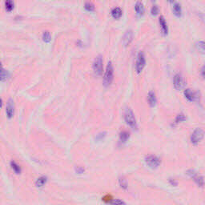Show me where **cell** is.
<instances>
[{"label": "cell", "instance_id": "obj_24", "mask_svg": "<svg viewBox=\"0 0 205 205\" xmlns=\"http://www.w3.org/2000/svg\"><path fill=\"white\" fill-rule=\"evenodd\" d=\"M196 48L200 51L201 53H204V42L203 41H198L196 43Z\"/></svg>", "mask_w": 205, "mask_h": 205}, {"label": "cell", "instance_id": "obj_32", "mask_svg": "<svg viewBox=\"0 0 205 205\" xmlns=\"http://www.w3.org/2000/svg\"><path fill=\"white\" fill-rule=\"evenodd\" d=\"M2 99L0 98V108L2 107Z\"/></svg>", "mask_w": 205, "mask_h": 205}, {"label": "cell", "instance_id": "obj_28", "mask_svg": "<svg viewBox=\"0 0 205 205\" xmlns=\"http://www.w3.org/2000/svg\"><path fill=\"white\" fill-rule=\"evenodd\" d=\"M112 205H126V203L119 199H116L112 201Z\"/></svg>", "mask_w": 205, "mask_h": 205}, {"label": "cell", "instance_id": "obj_1", "mask_svg": "<svg viewBox=\"0 0 205 205\" xmlns=\"http://www.w3.org/2000/svg\"><path fill=\"white\" fill-rule=\"evenodd\" d=\"M114 67L112 62H109L107 65L106 72L103 77V85L105 87H109L112 84L114 79Z\"/></svg>", "mask_w": 205, "mask_h": 205}, {"label": "cell", "instance_id": "obj_27", "mask_svg": "<svg viewBox=\"0 0 205 205\" xmlns=\"http://www.w3.org/2000/svg\"><path fill=\"white\" fill-rule=\"evenodd\" d=\"M106 135H107V132H100V133L98 134V135H97V136H96V140H99V141L102 140V139H104L105 136H106Z\"/></svg>", "mask_w": 205, "mask_h": 205}, {"label": "cell", "instance_id": "obj_7", "mask_svg": "<svg viewBox=\"0 0 205 205\" xmlns=\"http://www.w3.org/2000/svg\"><path fill=\"white\" fill-rule=\"evenodd\" d=\"M14 112H15V103L14 100L11 98H10L7 102L6 105V113L7 116L9 119H11L14 116Z\"/></svg>", "mask_w": 205, "mask_h": 205}, {"label": "cell", "instance_id": "obj_21", "mask_svg": "<svg viewBox=\"0 0 205 205\" xmlns=\"http://www.w3.org/2000/svg\"><path fill=\"white\" fill-rule=\"evenodd\" d=\"M194 179V181L196 182V183L200 187H203V183H204V180H203V177L201 176H197L196 175L195 177H193Z\"/></svg>", "mask_w": 205, "mask_h": 205}, {"label": "cell", "instance_id": "obj_4", "mask_svg": "<svg viewBox=\"0 0 205 205\" xmlns=\"http://www.w3.org/2000/svg\"><path fill=\"white\" fill-rule=\"evenodd\" d=\"M103 60L102 55H98L93 62V71L96 76H100L103 69Z\"/></svg>", "mask_w": 205, "mask_h": 205}, {"label": "cell", "instance_id": "obj_29", "mask_svg": "<svg viewBox=\"0 0 205 205\" xmlns=\"http://www.w3.org/2000/svg\"><path fill=\"white\" fill-rule=\"evenodd\" d=\"M151 13H152V15H156L159 13L158 6H156V5H153L152 7V10H151Z\"/></svg>", "mask_w": 205, "mask_h": 205}, {"label": "cell", "instance_id": "obj_15", "mask_svg": "<svg viewBox=\"0 0 205 205\" xmlns=\"http://www.w3.org/2000/svg\"><path fill=\"white\" fill-rule=\"evenodd\" d=\"M130 137V133L127 131H122L119 133V141L121 143H126Z\"/></svg>", "mask_w": 205, "mask_h": 205}, {"label": "cell", "instance_id": "obj_23", "mask_svg": "<svg viewBox=\"0 0 205 205\" xmlns=\"http://www.w3.org/2000/svg\"><path fill=\"white\" fill-rule=\"evenodd\" d=\"M14 2L13 1H11V0H7L5 2V8L7 10V11H11L12 10L14 9Z\"/></svg>", "mask_w": 205, "mask_h": 205}, {"label": "cell", "instance_id": "obj_16", "mask_svg": "<svg viewBox=\"0 0 205 205\" xmlns=\"http://www.w3.org/2000/svg\"><path fill=\"white\" fill-rule=\"evenodd\" d=\"M47 176H40V177L37 179V180H36V182H35L36 187H43V186L46 184V183H47Z\"/></svg>", "mask_w": 205, "mask_h": 205}, {"label": "cell", "instance_id": "obj_8", "mask_svg": "<svg viewBox=\"0 0 205 205\" xmlns=\"http://www.w3.org/2000/svg\"><path fill=\"white\" fill-rule=\"evenodd\" d=\"M184 86V79L182 75L180 73L176 74L174 77V87L176 89L180 90Z\"/></svg>", "mask_w": 205, "mask_h": 205}, {"label": "cell", "instance_id": "obj_10", "mask_svg": "<svg viewBox=\"0 0 205 205\" xmlns=\"http://www.w3.org/2000/svg\"><path fill=\"white\" fill-rule=\"evenodd\" d=\"M184 96L188 101H195L197 98V94L192 92V90L187 88L184 91Z\"/></svg>", "mask_w": 205, "mask_h": 205}, {"label": "cell", "instance_id": "obj_13", "mask_svg": "<svg viewBox=\"0 0 205 205\" xmlns=\"http://www.w3.org/2000/svg\"><path fill=\"white\" fill-rule=\"evenodd\" d=\"M135 10H136V14L138 15L141 16L143 15L144 14V7H143V4L141 2H136V6H135Z\"/></svg>", "mask_w": 205, "mask_h": 205}, {"label": "cell", "instance_id": "obj_18", "mask_svg": "<svg viewBox=\"0 0 205 205\" xmlns=\"http://www.w3.org/2000/svg\"><path fill=\"white\" fill-rule=\"evenodd\" d=\"M8 77H9V72L4 68H1L0 69V81L7 80Z\"/></svg>", "mask_w": 205, "mask_h": 205}, {"label": "cell", "instance_id": "obj_17", "mask_svg": "<svg viewBox=\"0 0 205 205\" xmlns=\"http://www.w3.org/2000/svg\"><path fill=\"white\" fill-rule=\"evenodd\" d=\"M122 10L119 7H116L112 11V15L114 18H119L122 16Z\"/></svg>", "mask_w": 205, "mask_h": 205}, {"label": "cell", "instance_id": "obj_5", "mask_svg": "<svg viewBox=\"0 0 205 205\" xmlns=\"http://www.w3.org/2000/svg\"><path fill=\"white\" fill-rule=\"evenodd\" d=\"M145 162L151 168H157L161 164L160 159L156 156H148L145 158Z\"/></svg>", "mask_w": 205, "mask_h": 205}, {"label": "cell", "instance_id": "obj_26", "mask_svg": "<svg viewBox=\"0 0 205 205\" xmlns=\"http://www.w3.org/2000/svg\"><path fill=\"white\" fill-rule=\"evenodd\" d=\"M84 8L87 11H95V5L91 2H87L84 5Z\"/></svg>", "mask_w": 205, "mask_h": 205}, {"label": "cell", "instance_id": "obj_25", "mask_svg": "<svg viewBox=\"0 0 205 205\" xmlns=\"http://www.w3.org/2000/svg\"><path fill=\"white\" fill-rule=\"evenodd\" d=\"M185 120H186V117H185V116L183 113H180V114H179V115H177V116H176V120H175V123L177 124V123H181V122H183V121H185Z\"/></svg>", "mask_w": 205, "mask_h": 205}, {"label": "cell", "instance_id": "obj_11", "mask_svg": "<svg viewBox=\"0 0 205 205\" xmlns=\"http://www.w3.org/2000/svg\"><path fill=\"white\" fill-rule=\"evenodd\" d=\"M160 24L162 33H163L164 35H167V33H168V28H167V22L165 21V18L163 16H160Z\"/></svg>", "mask_w": 205, "mask_h": 205}, {"label": "cell", "instance_id": "obj_22", "mask_svg": "<svg viewBox=\"0 0 205 205\" xmlns=\"http://www.w3.org/2000/svg\"><path fill=\"white\" fill-rule=\"evenodd\" d=\"M42 40L44 41L45 42H47V43H48V42H50L51 41V33H50V32L48 31H44V32L42 33Z\"/></svg>", "mask_w": 205, "mask_h": 205}, {"label": "cell", "instance_id": "obj_30", "mask_svg": "<svg viewBox=\"0 0 205 205\" xmlns=\"http://www.w3.org/2000/svg\"><path fill=\"white\" fill-rule=\"evenodd\" d=\"M76 172L78 173V174H82L84 172V168L82 167H76Z\"/></svg>", "mask_w": 205, "mask_h": 205}, {"label": "cell", "instance_id": "obj_31", "mask_svg": "<svg viewBox=\"0 0 205 205\" xmlns=\"http://www.w3.org/2000/svg\"><path fill=\"white\" fill-rule=\"evenodd\" d=\"M169 183L172 186H174V187H176V186L178 185V182H177L176 180H172V179H170Z\"/></svg>", "mask_w": 205, "mask_h": 205}, {"label": "cell", "instance_id": "obj_9", "mask_svg": "<svg viewBox=\"0 0 205 205\" xmlns=\"http://www.w3.org/2000/svg\"><path fill=\"white\" fill-rule=\"evenodd\" d=\"M133 37L134 33L132 30H128V31H126V33L124 34V35L123 37V43L125 47L129 46L131 44V42L133 40Z\"/></svg>", "mask_w": 205, "mask_h": 205}, {"label": "cell", "instance_id": "obj_3", "mask_svg": "<svg viewBox=\"0 0 205 205\" xmlns=\"http://www.w3.org/2000/svg\"><path fill=\"white\" fill-rule=\"evenodd\" d=\"M204 136V132L203 129L201 128H196L194 132H192V136L190 137V140L191 143L194 145H197L202 139Z\"/></svg>", "mask_w": 205, "mask_h": 205}, {"label": "cell", "instance_id": "obj_33", "mask_svg": "<svg viewBox=\"0 0 205 205\" xmlns=\"http://www.w3.org/2000/svg\"><path fill=\"white\" fill-rule=\"evenodd\" d=\"M1 68H2V62L0 61V69H1Z\"/></svg>", "mask_w": 205, "mask_h": 205}, {"label": "cell", "instance_id": "obj_12", "mask_svg": "<svg viewBox=\"0 0 205 205\" xmlns=\"http://www.w3.org/2000/svg\"><path fill=\"white\" fill-rule=\"evenodd\" d=\"M147 101H148V103L151 107H155L156 104V96L155 92L151 91V92L148 93V96H147Z\"/></svg>", "mask_w": 205, "mask_h": 205}, {"label": "cell", "instance_id": "obj_20", "mask_svg": "<svg viewBox=\"0 0 205 205\" xmlns=\"http://www.w3.org/2000/svg\"><path fill=\"white\" fill-rule=\"evenodd\" d=\"M119 186H120L123 189L126 190L128 187V183H127V180H126L125 177L123 176H121L119 178Z\"/></svg>", "mask_w": 205, "mask_h": 205}, {"label": "cell", "instance_id": "obj_2", "mask_svg": "<svg viewBox=\"0 0 205 205\" xmlns=\"http://www.w3.org/2000/svg\"><path fill=\"white\" fill-rule=\"evenodd\" d=\"M124 119L126 123L128 126H130L133 129H137V122H136V117H135V115H134L132 110H126L124 114Z\"/></svg>", "mask_w": 205, "mask_h": 205}, {"label": "cell", "instance_id": "obj_19", "mask_svg": "<svg viewBox=\"0 0 205 205\" xmlns=\"http://www.w3.org/2000/svg\"><path fill=\"white\" fill-rule=\"evenodd\" d=\"M11 167L13 169V171L15 172L16 174H20L21 173V167L18 163H16L15 161H11Z\"/></svg>", "mask_w": 205, "mask_h": 205}, {"label": "cell", "instance_id": "obj_14", "mask_svg": "<svg viewBox=\"0 0 205 205\" xmlns=\"http://www.w3.org/2000/svg\"><path fill=\"white\" fill-rule=\"evenodd\" d=\"M172 9H173L174 14L176 16L180 17V16L181 15V13H182V9H181V6L179 2H172Z\"/></svg>", "mask_w": 205, "mask_h": 205}, {"label": "cell", "instance_id": "obj_6", "mask_svg": "<svg viewBox=\"0 0 205 205\" xmlns=\"http://www.w3.org/2000/svg\"><path fill=\"white\" fill-rule=\"evenodd\" d=\"M146 65V59H145V55L143 52H139L137 55V59L136 62V70L138 73H140L143 69L144 68Z\"/></svg>", "mask_w": 205, "mask_h": 205}]
</instances>
